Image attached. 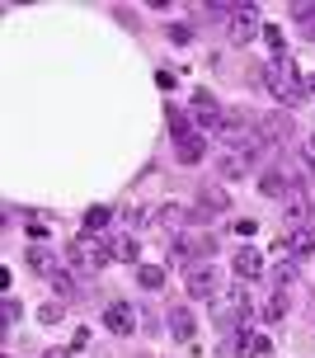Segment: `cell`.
I'll return each mask as SVG.
<instances>
[{"mask_svg":"<svg viewBox=\"0 0 315 358\" xmlns=\"http://www.w3.org/2000/svg\"><path fill=\"white\" fill-rule=\"evenodd\" d=\"M263 80H268V94H273L278 104H301V99H306V80H301L297 62L287 52L273 57V62L263 66Z\"/></svg>","mask_w":315,"mask_h":358,"instance_id":"6da1fadb","label":"cell"},{"mask_svg":"<svg viewBox=\"0 0 315 358\" xmlns=\"http://www.w3.org/2000/svg\"><path fill=\"white\" fill-rule=\"evenodd\" d=\"M212 316H217V325L221 330H245L249 325V316H254V302H249V292L240 283H230V287H221L217 297H212Z\"/></svg>","mask_w":315,"mask_h":358,"instance_id":"7a4b0ae2","label":"cell"},{"mask_svg":"<svg viewBox=\"0 0 315 358\" xmlns=\"http://www.w3.org/2000/svg\"><path fill=\"white\" fill-rule=\"evenodd\" d=\"M66 259H71V268H75L80 278H99L113 255H108V241H99V236H75V241L66 245Z\"/></svg>","mask_w":315,"mask_h":358,"instance_id":"3957f363","label":"cell"},{"mask_svg":"<svg viewBox=\"0 0 315 358\" xmlns=\"http://www.w3.org/2000/svg\"><path fill=\"white\" fill-rule=\"evenodd\" d=\"M221 118H226V108L217 104L212 94H193V127L212 137V132H221Z\"/></svg>","mask_w":315,"mask_h":358,"instance_id":"277c9868","label":"cell"},{"mask_svg":"<svg viewBox=\"0 0 315 358\" xmlns=\"http://www.w3.org/2000/svg\"><path fill=\"white\" fill-rule=\"evenodd\" d=\"M230 43H240V48H245V43H254V38L263 34V24H259V10H254V5H240V10H235V15H230Z\"/></svg>","mask_w":315,"mask_h":358,"instance_id":"5b68a950","label":"cell"},{"mask_svg":"<svg viewBox=\"0 0 315 358\" xmlns=\"http://www.w3.org/2000/svg\"><path fill=\"white\" fill-rule=\"evenodd\" d=\"M193 302H212L217 292H221V273L217 268H189V278H184Z\"/></svg>","mask_w":315,"mask_h":358,"instance_id":"8992f818","label":"cell"},{"mask_svg":"<svg viewBox=\"0 0 315 358\" xmlns=\"http://www.w3.org/2000/svg\"><path fill=\"white\" fill-rule=\"evenodd\" d=\"M235 358H249V354H268L273 344H268V335H259V330H235V340L226 344Z\"/></svg>","mask_w":315,"mask_h":358,"instance_id":"52a82bcc","label":"cell"},{"mask_svg":"<svg viewBox=\"0 0 315 358\" xmlns=\"http://www.w3.org/2000/svg\"><path fill=\"white\" fill-rule=\"evenodd\" d=\"M249 165H254V156H249V151H240V146H226V151L217 156V170H221L226 179H245Z\"/></svg>","mask_w":315,"mask_h":358,"instance_id":"ba28073f","label":"cell"},{"mask_svg":"<svg viewBox=\"0 0 315 358\" xmlns=\"http://www.w3.org/2000/svg\"><path fill=\"white\" fill-rule=\"evenodd\" d=\"M259 137H263V142H287V137H292V118H287L282 108L263 113V118H259Z\"/></svg>","mask_w":315,"mask_h":358,"instance_id":"9c48e42d","label":"cell"},{"mask_svg":"<svg viewBox=\"0 0 315 358\" xmlns=\"http://www.w3.org/2000/svg\"><path fill=\"white\" fill-rule=\"evenodd\" d=\"M108 255H113V259H123V264H137V259H141V241H137V231L108 236Z\"/></svg>","mask_w":315,"mask_h":358,"instance_id":"30bf717a","label":"cell"},{"mask_svg":"<svg viewBox=\"0 0 315 358\" xmlns=\"http://www.w3.org/2000/svg\"><path fill=\"white\" fill-rule=\"evenodd\" d=\"M104 325L113 330V335H132V330H137V311H132L127 302H113L104 311Z\"/></svg>","mask_w":315,"mask_h":358,"instance_id":"8fae6325","label":"cell"},{"mask_svg":"<svg viewBox=\"0 0 315 358\" xmlns=\"http://www.w3.org/2000/svg\"><path fill=\"white\" fill-rule=\"evenodd\" d=\"M175 156H179L184 165H198L203 156H207V137H203V132H189V137H179V142H175Z\"/></svg>","mask_w":315,"mask_h":358,"instance_id":"7c38bea8","label":"cell"},{"mask_svg":"<svg viewBox=\"0 0 315 358\" xmlns=\"http://www.w3.org/2000/svg\"><path fill=\"white\" fill-rule=\"evenodd\" d=\"M29 268H34V273H43V278L61 273V268H57V250H52V245H29Z\"/></svg>","mask_w":315,"mask_h":358,"instance_id":"4fadbf2b","label":"cell"},{"mask_svg":"<svg viewBox=\"0 0 315 358\" xmlns=\"http://www.w3.org/2000/svg\"><path fill=\"white\" fill-rule=\"evenodd\" d=\"M212 250H217V241H212V236L189 231V236H184V241L175 245V259H189V255H212Z\"/></svg>","mask_w":315,"mask_h":358,"instance_id":"5bb4252c","label":"cell"},{"mask_svg":"<svg viewBox=\"0 0 315 358\" xmlns=\"http://www.w3.org/2000/svg\"><path fill=\"white\" fill-rule=\"evenodd\" d=\"M282 203H287V217H292V222H297V227H306V217H311V198H306V189H292V194L282 198Z\"/></svg>","mask_w":315,"mask_h":358,"instance_id":"9a60e30c","label":"cell"},{"mask_svg":"<svg viewBox=\"0 0 315 358\" xmlns=\"http://www.w3.org/2000/svg\"><path fill=\"white\" fill-rule=\"evenodd\" d=\"M235 273H240L245 283H249V278H259V273H263V259H259V250H254V245H245V250L235 255Z\"/></svg>","mask_w":315,"mask_h":358,"instance_id":"2e32d148","label":"cell"},{"mask_svg":"<svg viewBox=\"0 0 315 358\" xmlns=\"http://www.w3.org/2000/svg\"><path fill=\"white\" fill-rule=\"evenodd\" d=\"M292 278H297V255L292 250H282V241H278V264H273V283H292Z\"/></svg>","mask_w":315,"mask_h":358,"instance_id":"e0dca14e","label":"cell"},{"mask_svg":"<svg viewBox=\"0 0 315 358\" xmlns=\"http://www.w3.org/2000/svg\"><path fill=\"white\" fill-rule=\"evenodd\" d=\"M282 245H287V250L297 255V259H301V255H311V250H315V227H297V231L287 236Z\"/></svg>","mask_w":315,"mask_h":358,"instance_id":"ac0fdd59","label":"cell"},{"mask_svg":"<svg viewBox=\"0 0 315 358\" xmlns=\"http://www.w3.org/2000/svg\"><path fill=\"white\" fill-rule=\"evenodd\" d=\"M235 10H240V5H230V0H212V5H198L193 15H198V19H212V24H221V19L230 24V15H235Z\"/></svg>","mask_w":315,"mask_h":358,"instance_id":"d6986e66","label":"cell"},{"mask_svg":"<svg viewBox=\"0 0 315 358\" xmlns=\"http://www.w3.org/2000/svg\"><path fill=\"white\" fill-rule=\"evenodd\" d=\"M165 118H170V137H189V132H198V127H193V118L189 113H184V108H175V104H165Z\"/></svg>","mask_w":315,"mask_h":358,"instance_id":"ffe728a7","label":"cell"},{"mask_svg":"<svg viewBox=\"0 0 315 358\" xmlns=\"http://www.w3.org/2000/svg\"><path fill=\"white\" fill-rule=\"evenodd\" d=\"M259 189H263L268 198H287V194H292L287 175H278V170H263V175H259Z\"/></svg>","mask_w":315,"mask_h":358,"instance_id":"44dd1931","label":"cell"},{"mask_svg":"<svg viewBox=\"0 0 315 358\" xmlns=\"http://www.w3.org/2000/svg\"><path fill=\"white\" fill-rule=\"evenodd\" d=\"M170 335H175V340H193V311L189 306H175V311H170Z\"/></svg>","mask_w":315,"mask_h":358,"instance_id":"7402d4cb","label":"cell"},{"mask_svg":"<svg viewBox=\"0 0 315 358\" xmlns=\"http://www.w3.org/2000/svg\"><path fill=\"white\" fill-rule=\"evenodd\" d=\"M203 208H207V217L212 213H226V208H230L226 189H221V184H203Z\"/></svg>","mask_w":315,"mask_h":358,"instance_id":"603a6c76","label":"cell"},{"mask_svg":"<svg viewBox=\"0 0 315 358\" xmlns=\"http://www.w3.org/2000/svg\"><path fill=\"white\" fill-rule=\"evenodd\" d=\"M137 283L146 287V292H156V287H165V268H156V264H141V268H137Z\"/></svg>","mask_w":315,"mask_h":358,"instance_id":"cb8c5ba5","label":"cell"},{"mask_svg":"<svg viewBox=\"0 0 315 358\" xmlns=\"http://www.w3.org/2000/svg\"><path fill=\"white\" fill-rule=\"evenodd\" d=\"M292 15L301 19V34L315 43V5H292Z\"/></svg>","mask_w":315,"mask_h":358,"instance_id":"d4e9b609","label":"cell"},{"mask_svg":"<svg viewBox=\"0 0 315 358\" xmlns=\"http://www.w3.org/2000/svg\"><path fill=\"white\" fill-rule=\"evenodd\" d=\"M263 316H268V321H282V316H287V297H282V287L273 292V297H268V306H263Z\"/></svg>","mask_w":315,"mask_h":358,"instance_id":"484cf974","label":"cell"},{"mask_svg":"<svg viewBox=\"0 0 315 358\" xmlns=\"http://www.w3.org/2000/svg\"><path fill=\"white\" fill-rule=\"evenodd\" d=\"M263 43L273 48V57H282V52H287V48H282V29H278V24H263Z\"/></svg>","mask_w":315,"mask_h":358,"instance_id":"4316f807","label":"cell"},{"mask_svg":"<svg viewBox=\"0 0 315 358\" xmlns=\"http://www.w3.org/2000/svg\"><path fill=\"white\" fill-rule=\"evenodd\" d=\"M47 283L57 287V297H75V283H71V273H66V268H61V273H52Z\"/></svg>","mask_w":315,"mask_h":358,"instance_id":"83f0119b","label":"cell"},{"mask_svg":"<svg viewBox=\"0 0 315 358\" xmlns=\"http://www.w3.org/2000/svg\"><path fill=\"white\" fill-rule=\"evenodd\" d=\"M160 227H184V208H179V203H165V213H160Z\"/></svg>","mask_w":315,"mask_h":358,"instance_id":"f1b7e54d","label":"cell"},{"mask_svg":"<svg viewBox=\"0 0 315 358\" xmlns=\"http://www.w3.org/2000/svg\"><path fill=\"white\" fill-rule=\"evenodd\" d=\"M108 222V208H85V231H99Z\"/></svg>","mask_w":315,"mask_h":358,"instance_id":"f546056e","label":"cell"},{"mask_svg":"<svg viewBox=\"0 0 315 358\" xmlns=\"http://www.w3.org/2000/svg\"><path fill=\"white\" fill-rule=\"evenodd\" d=\"M141 222H146V213H141V208H127V213H123V227H127V231H137Z\"/></svg>","mask_w":315,"mask_h":358,"instance_id":"4dcf8cb0","label":"cell"},{"mask_svg":"<svg viewBox=\"0 0 315 358\" xmlns=\"http://www.w3.org/2000/svg\"><path fill=\"white\" fill-rule=\"evenodd\" d=\"M0 311H5V321H19V302H15V297H5V302H0Z\"/></svg>","mask_w":315,"mask_h":358,"instance_id":"1f68e13d","label":"cell"},{"mask_svg":"<svg viewBox=\"0 0 315 358\" xmlns=\"http://www.w3.org/2000/svg\"><path fill=\"white\" fill-rule=\"evenodd\" d=\"M43 321H47V325H57V321H61V306H57V302H47V306H43Z\"/></svg>","mask_w":315,"mask_h":358,"instance_id":"d6a6232c","label":"cell"},{"mask_svg":"<svg viewBox=\"0 0 315 358\" xmlns=\"http://www.w3.org/2000/svg\"><path fill=\"white\" fill-rule=\"evenodd\" d=\"M306 165H311V175H315V137L306 142Z\"/></svg>","mask_w":315,"mask_h":358,"instance_id":"836d02e7","label":"cell"},{"mask_svg":"<svg viewBox=\"0 0 315 358\" xmlns=\"http://www.w3.org/2000/svg\"><path fill=\"white\" fill-rule=\"evenodd\" d=\"M306 94H315V76H311V80H306Z\"/></svg>","mask_w":315,"mask_h":358,"instance_id":"e575fe53","label":"cell"},{"mask_svg":"<svg viewBox=\"0 0 315 358\" xmlns=\"http://www.w3.org/2000/svg\"><path fill=\"white\" fill-rule=\"evenodd\" d=\"M43 358H61V354H43Z\"/></svg>","mask_w":315,"mask_h":358,"instance_id":"d590c367","label":"cell"}]
</instances>
